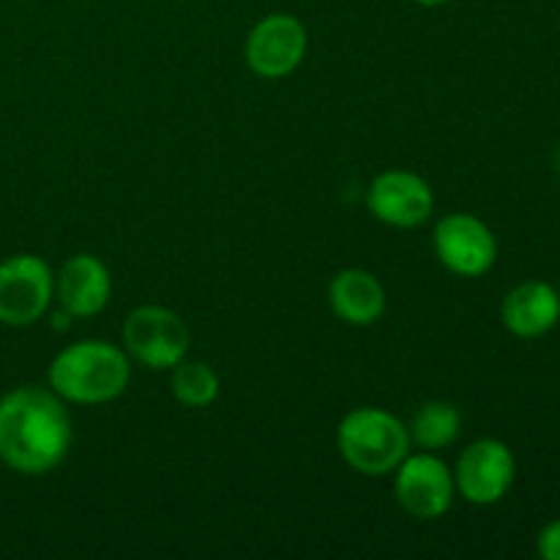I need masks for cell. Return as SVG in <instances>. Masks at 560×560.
Instances as JSON below:
<instances>
[{
	"label": "cell",
	"mask_w": 560,
	"mask_h": 560,
	"mask_svg": "<svg viewBox=\"0 0 560 560\" xmlns=\"http://www.w3.org/2000/svg\"><path fill=\"white\" fill-rule=\"evenodd\" d=\"M514 474H517V463H514L512 448L495 438H481L459 454L454 485L459 495L474 506H492L512 490Z\"/></svg>",
	"instance_id": "ba28073f"
},
{
	"label": "cell",
	"mask_w": 560,
	"mask_h": 560,
	"mask_svg": "<svg viewBox=\"0 0 560 560\" xmlns=\"http://www.w3.org/2000/svg\"><path fill=\"white\" fill-rule=\"evenodd\" d=\"M66 402L42 386H16L0 397V463L22 476L58 468L71 448Z\"/></svg>",
	"instance_id": "6da1fadb"
},
{
	"label": "cell",
	"mask_w": 560,
	"mask_h": 560,
	"mask_svg": "<svg viewBox=\"0 0 560 560\" xmlns=\"http://www.w3.org/2000/svg\"><path fill=\"white\" fill-rule=\"evenodd\" d=\"M170 392L184 408H208L219 397V375L202 361H178L170 375Z\"/></svg>",
	"instance_id": "9a60e30c"
},
{
	"label": "cell",
	"mask_w": 560,
	"mask_h": 560,
	"mask_svg": "<svg viewBox=\"0 0 560 560\" xmlns=\"http://www.w3.org/2000/svg\"><path fill=\"white\" fill-rule=\"evenodd\" d=\"M408 432L410 443L421 446L424 452H441V448L452 446L463 432V413L457 410V405L432 399L416 410Z\"/></svg>",
	"instance_id": "5bb4252c"
},
{
	"label": "cell",
	"mask_w": 560,
	"mask_h": 560,
	"mask_svg": "<svg viewBox=\"0 0 560 560\" xmlns=\"http://www.w3.org/2000/svg\"><path fill=\"white\" fill-rule=\"evenodd\" d=\"M394 492L405 514L413 520H438L452 509L457 485L454 474L432 452L408 454L394 470Z\"/></svg>",
	"instance_id": "8992f818"
},
{
	"label": "cell",
	"mask_w": 560,
	"mask_h": 560,
	"mask_svg": "<svg viewBox=\"0 0 560 560\" xmlns=\"http://www.w3.org/2000/svg\"><path fill=\"white\" fill-rule=\"evenodd\" d=\"M413 3H419V5H427V9H435V5H443V3H448V0H413Z\"/></svg>",
	"instance_id": "e0dca14e"
},
{
	"label": "cell",
	"mask_w": 560,
	"mask_h": 560,
	"mask_svg": "<svg viewBox=\"0 0 560 560\" xmlns=\"http://www.w3.org/2000/svg\"><path fill=\"white\" fill-rule=\"evenodd\" d=\"M536 550L545 560H560V520H552L539 530Z\"/></svg>",
	"instance_id": "2e32d148"
},
{
	"label": "cell",
	"mask_w": 560,
	"mask_h": 560,
	"mask_svg": "<svg viewBox=\"0 0 560 560\" xmlns=\"http://www.w3.org/2000/svg\"><path fill=\"white\" fill-rule=\"evenodd\" d=\"M304 22L293 14H268L246 36V63L262 80H282L293 74L306 55Z\"/></svg>",
	"instance_id": "9c48e42d"
},
{
	"label": "cell",
	"mask_w": 560,
	"mask_h": 560,
	"mask_svg": "<svg viewBox=\"0 0 560 560\" xmlns=\"http://www.w3.org/2000/svg\"><path fill=\"white\" fill-rule=\"evenodd\" d=\"M124 350L148 370H173L191 348V331L167 306L145 304L129 312L120 328Z\"/></svg>",
	"instance_id": "277c9868"
},
{
	"label": "cell",
	"mask_w": 560,
	"mask_h": 560,
	"mask_svg": "<svg viewBox=\"0 0 560 560\" xmlns=\"http://www.w3.org/2000/svg\"><path fill=\"white\" fill-rule=\"evenodd\" d=\"M339 457L361 476H386L410 454V432L383 408H355L337 427Z\"/></svg>",
	"instance_id": "3957f363"
},
{
	"label": "cell",
	"mask_w": 560,
	"mask_h": 560,
	"mask_svg": "<svg viewBox=\"0 0 560 560\" xmlns=\"http://www.w3.org/2000/svg\"><path fill=\"white\" fill-rule=\"evenodd\" d=\"M55 299V273L38 255H11L0 262V323L25 328L42 320Z\"/></svg>",
	"instance_id": "5b68a950"
},
{
	"label": "cell",
	"mask_w": 560,
	"mask_h": 560,
	"mask_svg": "<svg viewBox=\"0 0 560 560\" xmlns=\"http://www.w3.org/2000/svg\"><path fill=\"white\" fill-rule=\"evenodd\" d=\"M113 279L96 255H74L55 277V299L69 317H93L109 304Z\"/></svg>",
	"instance_id": "8fae6325"
},
{
	"label": "cell",
	"mask_w": 560,
	"mask_h": 560,
	"mask_svg": "<svg viewBox=\"0 0 560 560\" xmlns=\"http://www.w3.org/2000/svg\"><path fill=\"white\" fill-rule=\"evenodd\" d=\"M366 206L372 217L388 228L410 230L424 224L435 208L432 186L410 170H386L372 180L366 191Z\"/></svg>",
	"instance_id": "30bf717a"
},
{
	"label": "cell",
	"mask_w": 560,
	"mask_h": 560,
	"mask_svg": "<svg viewBox=\"0 0 560 560\" xmlns=\"http://www.w3.org/2000/svg\"><path fill=\"white\" fill-rule=\"evenodd\" d=\"M435 255L454 277L479 279L495 266L498 241L474 213H448L432 233Z\"/></svg>",
	"instance_id": "52a82bcc"
},
{
	"label": "cell",
	"mask_w": 560,
	"mask_h": 560,
	"mask_svg": "<svg viewBox=\"0 0 560 560\" xmlns=\"http://www.w3.org/2000/svg\"><path fill=\"white\" fill-rule=\"evenodd\" d=\"M131 381V359L124 348L85 339L60 350L47 370V383L63 402L104 405L118 399Z\"/></svg>",
	"instance_id": "7a4b0ae2"
},
{
	"label": "cell",
	"mask_w": 560,
	"mask_h": 560,
	"mask_svg": "<svg viewBox=\"0 0 560 560\" xmlns=\"http://www.w3.org/2000/svg\"><path fill=\"white\" fill-rule=\"evenodd\" d=\"M501 320L520 339L545 337L560 320V293L550 282L539 279L517 284L503 299Z\"/></svg>",
	"instance_id": "7c38bea8"
},
{
	"label": "cell",
	"mask_w": 560,
	"mask_h": 560,
	"mask_svg": "<svg viewBox=\"0 0 560 560\" xmlns=\"http://www.w3.org/2000/svg\"><path fill=\"white\" fill-rule=\"evenodd\" d=\"M334 315L348 326H372L386 312V290L375 273L364 268H345L331 279L328 288Z\"/></svg>",
	"instance_id": "4fadbf2b"
}]
</instances>
